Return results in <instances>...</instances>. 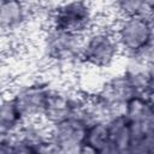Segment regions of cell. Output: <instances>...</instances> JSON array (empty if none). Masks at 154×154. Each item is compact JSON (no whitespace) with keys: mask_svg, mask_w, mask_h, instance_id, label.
<instances>
[{"mask_svg":"<svg viewBox=\"0 0 154 154\" xmlns=\"http://www.w3.org/2000/svg\"><path fill=\"white\" fill-rule=\"evenodd\" d=\"M112 30L122 55L125 58H153V14L114 18Z\"/></svg>","mask_w":154,"mask_h":154,"instance_id":"6da1fadb","label":"cell"},{"mask_svg":"<svg viewBox=\"0 0 154 154\" xmlns=\"http://www.w3.org/2000/svg\"><path fill=\"white\" fill-rule=\"evenodd\" d=\"M131 129L130 153L152 154L154 152V103L153 96L137 94L122 109Z\"/></svg>","mask_w":154,"mask_h":154,"instance_id":"7a4b0ae2","label":"cell"},{"mask_svg":"<svg viewBox=\"0 0 154 154\" xmlns=\"http://www.w3.org/2000/svg\"><path fill=\"white\" fill-rule=\"evenodd\" d=\"M82 38L83 35L46 26L41 32L38 48L51 67L69 71L81 64Z\"/></svg>","mask_w":154,"mask_h":154,"instance_id":"3957f363","label":"cell"},{"mask_svg":"<svg viewBox=\"0 0 154 154\" xmlns=\"http://www.w3.org/2000/svg\"><path fill=\"white\" fill-rule=\"evenodd\" d=\"M122 57L112 25L97 23L82 38L81 65L102 71L113 67Z\"/></svg>","mask_w":154,"mask_h":154,"instance_id":"277c9868","label":"cell"},{"mask_svg":"<svg viewBox=\"0 0 154 154\" xmlns=\"http://www.w3.org/2000/svg\"><path fill=\"white\" fill-rule=\"evenodd\" d=\"M97 20L93 0H60L53 5L47 26L84 35L96 25Z\"/></svg>","mask_w":154,"mask_h":154,"instance_id":"5b68a950","label":"cell"},{"mask_svg":"<svg viewBox=\"0 0 154 154\" xmlns=\"http://www.w3.org/2000/svg\"><path fill=\"white\" fill-rule=\"evenodd\" d=\"M52 87L53 85L46 79L31 78L16 85L10 91V96L14 102L23 122L41 120Z\"/></svg>","mask_w":154,"mask_h":154,"instance_id":"8992f818","label":"cell"},{"mask_svg":"<svg viewBox=\"0 0 154 154\" xmlns=\"http://www.w3.org/2000/svg\"><path fill=\"white\" fill-rule=\"evenodd\" d=\"M88 123L82 117H69L49 125V153H81Z\"/></svg>","mask_w":154,"mask_h":154,"instance_id":"52a82bcc","label":"cell"},{"mask_svg":"<svg viewBox=\"0 0 154 154\" xmlns=\"http://www.w3.org/2000/svg\"><path fill=\"white\" fill-rule=\"evenodd\" d=\"M10 140L12 153H49L48 125L40 119L24 122Z\"/></svg>","mask_w":154,"mask_h":154,"instance_id":"ba28073f","label":"cell"},{"mask_svg":"<svg viewBox=\"0 0 154 154\" xmlns=\"http://www.w3.org/2000/svg\"><path fill=\"white\" fill-rule=\"evenodd\" d=\"M31 19L28 0H0L1 38H12L20 35Z\"/></svg>","mask_w":154,"mask_h":154,"instance_id":"9c48e42d","label":"cell"},{"mask_svg":"<svg viewBox=\"0 0 154 154\" xmlns=\"http://www.w3.org/2000/svg\"><path fill=\"white\" fill-rule=\"evenodd\" d=\"M109 140V154L111 153H130L131 147V129L122 112L116 113L106 120Z\"/></svg>","mask_w":154,"mask_h":154,"instance_id":"30bf717a","label":"cell"},{"mask_svg":"<svg viewBox=\"0 0 154 154\" xmlns=\"http://www.w3.org/2000/svg\"><path fill=\"white\" fill-rule=\"evenodd\" d=\"M81 153L109 154V140L106 120H91L88 123Z\"/></svg>","mask_w":154,"mask_h":154,"instance_id":"8fae6325","label":"cell"},{"mask_svg":"<svg viewBox=\"0 0 154 154\" xmlns=\"http://www.w3.org/2000/svg\"><path fill=\"white\" fill-rule=\"evenodd\" d=\"M109 14L113 18L152 14L153 0H107Z\"/></svg>","mask_w":154,"mask_h":154,"instance_id":"7c38bea8","label":"cell"},{"mask_svg":"<svg viewBox=\"0 0 154 154\" xmlns=\"http://www.w3.org/2000/svg\"><path fill=\"white\" fill-rule=\"evenodd\" d=\"M23 123L10 94L0 96V137L14 134Z\"/></svg>","mask_w":154,"mask_h":154,"instance_id":"4fadbf2b","label":"cell"},{"mask_svg":"<svg viewBox=\"0 0 154 154\" xmlns=\"http://www.w3.org/2000/svg\"><path fill=\"white\" fill-rule=\"evenodd\" d=\"M2 54H4V51L0 47V67H1V63H2Z\"/></svg>","mask_w":154,"mask_h":154,"instance_id":"5bb4252c","label":"cell"}]
</instances>
